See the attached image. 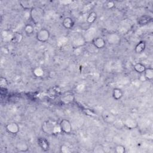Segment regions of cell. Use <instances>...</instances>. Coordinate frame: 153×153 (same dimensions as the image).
<instances>
[{
	"mask_svg": "<svg viewBox=\"0 0 153 153\" xmlns=\"http://www.w3.org/2000/svg\"><path fill=\"white\" fill-rule=\"evenodd\" d=\"M41 128L42 131L48 135L57 134L62 132L59 124L50 120L45 121L42 124Z\"/></svg>",
	"mask_w": 153,
	"mask_h": 153,
	"instance_id": "cell-1",
	"label": "cell"
},
{
	"mask_svg": "<svg viewBox=\"0 0 153 153\" xmlns=\"http://www.w3.org/2000/svg\"><path fill=\"white\" fill-rule=\"evenodd\" d=\"M44 11L39 7H34L30 10V17L35 25L41 23L44 19Z\"/></svg>",
	"mask_w": 153,
	"mask_h": 153,
	"instance_id": "cell-2",
	"label": "cell"
},
{
	"mask_svg": "<svg viewBox=\"0 0 153 153\" xmlns=\"http://www.w3.org/2000/svg\"><path fill=\"white\" fill-rule=\"evenodd\" d=\"M50 37V33L48 30L43 28L39 30L36 33V39L42 42H45L48 41Z\"/></svg>",
	"mask_w": 153,
	"mask_h": 153,
	"instance_id": "cell-3",
	"label": "cell"
},
{
	"mask_svg": "<svg viewBox=\"0 0 153 153\" xmlns=\"http://www.w3.org/2000/svg\"><path fill=\"white\" fill-rule=\"evenodd\" d=\"M59 124L60 127L62 132L66 134H70L72 132V124L68 120L62 119L60 121Z\"/></svg>",
	"mask_w": 153,
	"mask_h": 153,
	"instance_id": "cell-4",
	"label": "cell"
},
{
	"mask_svg": "<svg viewBox=\"0 0 153 153\" xmlns=\"http://www.w3.org/2000/svg\"><path fill=\"white\" fill-rule=\"evenodd\" d=\"M102 118L104 122L108 124H113L116 120L115 115L110 111L105 109L102 112Z\"/></svg>",
	"mask_w": 153,
	"mask_h": 153,
	"instance_id": "cell-5",
	"label": "cell"
},
{
	"mask_svg": "<svg viewBox=\"0 0 153 153\" xmlns=\"http://www.w3.org/2000/svg\"><path fill=\"white\" fill-rule=\"evenodd\" d=\"M124 127L128 130H134L138 127L137 121L132 117H127L123 120Z\"/></svg>",
	"mask_w": 153,
	"mask_h": 153,
	"instance_id": "cell-6",
	"label": "cell"
},
{
	"mask_svg": "<svg viewBox=\"0 0 153 153\" xmlns=\"http://www.w3.org/2000/svg\"><path fill=\"white\" fill-rule=\"evenodd\" d=\"M74 99V94L71 91L65 92L60 96V101L64 104H69L73 102Z\"/></svg>",
	"mask_w": 153,
	"mask_h": 153,
	"instance_id": "cell-7",
	"label": "cell"
},
{
	"mask_svg": "<svg viewBox=\"0 0 153 153\" xmlns=\"http://www.w3.org/2000/svg\"><path fill=\"white\" fill-rule=\"evenodd\" d=\"M6 130L11 134H16L19 132V125L16 122H11L8 123L5 126Z\"/></svg>",
	"mask_w": 153,
	"mask_h": 153,
	"instance_id": "cell-8",
	"label": "cell"
},
{
	"mask_svg": "<svg viewBox=\"0 0 153 153\" xmlns=\"http://www.w3.org/2000/svg\"><path fill=\"white\" fill-rule=\"evenodd\" d=\"M92 44L97 49H102L106 45L105 39L101 36H97L93 39Z\"/></svg>",
	"mask_w": 153,
	"mask_h": 153,
	"instance_id": "cell-9",
	"label": "cell"
},
{
	"mask_svg": "<svg viewBox=\"0 0 153 153\" xmlns=\"http://www.w3.org/2000/svg\"><path fill=\"white\" fill-rule=\"evenodd\" d=\"M37 143L41 149L44 151H47L49 150L50 145L48 141L43 137H39L37 139Z\"/></svg>",
	"mask_w": 153,
	"mask_h": 153,
	"instance_id": "cell-10",
	"label": "cell"
},
{
	"mask_svg": "<svg viewBox=\"0 0 153 153\" xmlns=\"http://www.w3.org/2000/svg\"><path fill=\"white\" fill-rule=\"evenodd\" d=\"M20 7L25 10H32L34 7V2L31 0H22L20 1Z\"/></svg>",
	"mask_w": 153,
	"mask_h": 153,
	"instance_id": "cell-11",
	"label": "cell"
},
{
	"mask_svg": "<svg viewBox=\"0 0 153 153\" xmlns=\"http://www.w3.org/2000/svg\"><path fill=\"white\" fill-rule=\"evenodd\" d=\"M62 25L66 29H71L74 26V21L70 17H65L62 20Z\"/></svg>",
	"mask_w": 153,
	"mask_h": 153,
	"instance_id": "cell-12",
	"label": "cell"
},
{
	"mask_svg": "<svg viewBox=\"0 0 153 153\" xmlns=\"http://www.w3.org/2000/svg\"><path fill=\"white\" fill-rule=\"evenodd\" d=\"M152 17L148 15H143L138 19L137 23L139 25H146L152 21Z\"/></svg>",
	"mask_w": 153,
	"mask_h": 153,
	"instance_id": "cell-13",
	"label": "cell"
},
{
	"mask_svg": "<svg viewBox=\"0 0 153 153\" xmlns=\"http://www.w3.org/2000/svg\"><path fill=\"white\" fill-rule=\"evenodd\" d=\"M16 149L19 152H27L29 150V146L28 145L24 142H19L17 143Z\"/></svg>",
	"mask_w": 153,
	"mask_h": 153,
	"instance_id": "cell-14",
	"label": "cell"
},
{
	"mask_svg": "<svg viewBox=\"0 0 153 153\" xmlns=\"http://www.w3.org/2000/svg\"><path fill=\"white\" fill-rule=\"evenodd\" d=\"M146 48V42L144 41H141L139 42L135 46L134 51L137 54H140L143 52Z\"/></svg>",
	"mask_w": 153,
	"mask_h": 153,
	"instance_id": "cell-15",
	"label": "cell"
},
{
	"mask_svg": "<svg viewBox=\"0 0 153 153\" xmlns=\"http://www.w3.org/2000/svg\"><path fill=\"white\" fill-rule=\"evenodd\" d=\"M133 68L134 71L136 72L137 73L140 74H143L146 68L143 64L141 63H136L134 65Z\"/></svg>",
	"mask_w": 153,
	"mask_h": 153,
	"instance_id": "cell-16",
	"label": "cell"
},
{
	"mask_svg": "<svg viewBox=\"0 0 153 153\" xmlns=\"http://www.w3.org/2000/svg\"><path fill=\"white\" fill-rule=\"evenodd\" d=\"M112 95L113 98L115 100H120L121 99V97L123 96V93L121 89H120L118 88H115L112 90Z\"/></svg>",
	"mask_w": 153,
	"mask_h": 153,
	"instance_id": "cell-17",
	"label": "cell"
},
{
	"mask_svg": "<svg viewBox=\"0 0 153 153\" xmlns=\"http://www.w3.org/2000/svg\"><path fill=\"white\" fill-rule=\"evenodd\" d=\"M145 80L149 81L153 78V69L152 68H146L143 74Z\"/></svg>",
	"mask_w": 153,
	"mask_h": 153,
	"instance_id": "cell-18",
	"label": "cell"
},
{
	"mask_svg": "<svg viewBox=\"0 0 153 153\" xmlns=\"http://www.w3.org/2000/svg\"><path fill=\"white\" fill-rule=\"evenodd\" d=\"M23 35L20 33L17 32V33H14L12 35L11 38V41L13 43L18 44V43H20L23 40Z\"/></svg>",
	"mask_w": 153,
	"mask_h": 153,
	"instance_id": "cell-19",
	"label": "cell"
},
{
	"mask_svg": "<svg viewBox=\"0 0 153 153\" xmlns=\"http://www.w3.org/2000/svg\"><path fill=\"white\" fill-rule=\"evenodd\" d=\"M96 18H97L96 13L95 11H91L88 15V16L86 19V22L88 24L91 25L96 21Z\"/></svg>",
	"mask_w": 153,
	"mask_h": 153,
	"instance_id": "cell-20",
	"label": "cell"
},
{
	"mask_svg": "<svg viewBox=\"0 0 153 153\" xmlns=\"http://www.w3.org/2000/svg\"><path fill=\"white\" fill-rule=\"evenodd\" d=\"M33 74L36 77H42L44 75V70L41 67H36L33 69Z\"/></svg>",
	"mask_w": 153,
	"mask_h": 153,
	"instance_id": "cell-21",
	"label": "cell"
},
{
	"mask_svg": "<svg viewBox=\"0 0 153 153\" xmlns=\"http://www.w3.org/2000/svg\"><path fill=\"white\" fill-rule=\"evenodd\" d=\"M24 30L27 35H32L34 32V27L32 25L27 24L25 26Z\"/></svg>",
	"mask_w": 153,
	"mask_h": 153,
	"instance_id": "cell-22",
	"label": "cell"
},
{
	"mask_svg": "<svg viewBox=\"0 0 153 153\" xmlns=\"http://www.w3.org/2000/svg\"><path fill=\"white\" fill-rule=\"evenodd\" d=\"M93 152H94V153H105V150L104 149V147L102 145H96L93 149Z\"/></svg>",
	"mask_w": 153,
	"mask_h": 153,
	"instance_id": "cell-23",
	"label": "cell"
},
{
	"mask_svg": "<svg viewBox=\"0 0 153 153\" xmlns=\"http://www.w3.org/2000/svg\"><path fill=\"white\" fill-rule=\"evenodd\" d=\"M60 152L62 153H69L71 152L70 148L66 144H63L60 147Z\"/></svg>",
	"mask_w": 153,
	"mask_h": 153,
	"instance_id": "cell-24",
	"label": "cell"
},
{
	"mask_svg": "<svg viewBox=\"0 0 153 153\" xmlns=\"http://www.w3.org/2000/svg\"><path fill=\"white\" fill-rule=\"evenodd\" d=\"M115 151L117 153H124L126 152V148L122 145H117L115 147Z\"/></svg>",
	"mask_w": 153,
	"mask_h": 153,
	"instance_id": "cell-25",
	"label": "cell"
},
{
	"mask_svg": "<svg viewBox=\"0 0 153 153\" xmlns=\"http://www.w3.org/2000/svg\"><path fill=\"white\" fill-rule=\"evenodd\" d=\"M8 85L7 80L4 77H1L0 78V87L1 88H5Z\"/></svg>",
	"mask_w": 153,
	"mask_h": 153,
	"instance_id": "cell-26",
	"label": "cell"
},
{
	"mask_svg": "<svg viewBox=\"0 0 153 153\" xmlns=\"http://www.w3.org/2000/svg\"><path fill=\"white\" fill-rule=\"evenodd\" d=\"M115 2L114 1H108L105 2L104 6L106 9H112L115 7Z\"/></svg>",
	"mask_w": 153,
	"mask_h": 153,
	"instance_id": "cell-27",
	"label": "cell"
},
{
	"mask_svg": "<svg viewBox=\"0 0 153 153\" xmlns=\"http://www.w3.org/2000/svg\"><path fill=\"white\" fill-rule=\"evenodd\" d=\"M51 90L49 91V92H50V93H51V94H53V96L59 94L60 93V89L58 87H54L51 88Z\"/></svg>",
	"mask_w": 153,
	"mask_h": 153,
	"instance_id": "cell-28",
	"label": "cell"
}]
</instances>
